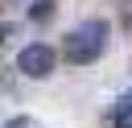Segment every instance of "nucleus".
<instances>
[{"label":"nucleus","mask_w":132,"mask_h":128,"mask_svg":"<svg viewBox=\"0 0 132 128\" xmlns=\"http://www.w3.org/2000/svg\"><path fill=\"white\" fill-rule=\"evenodd\" d=\"M107 33H111V29H107V21H99V17L74 25V29L66 33V62H70V66L95 62V58L107 50Z\"/></svg>","instance_id":"obj_1"},{"label":"nucleus","mask_w":132,"mask_h":128,"mask_svg":"<svg viewBox=\"0 0 132 128\" xmlns=\"http://www.w3.org/2000/svg\"><path fill=\"white\" fill-rule=\"evenodd\" d=\"M54 66H58V58H54V50L45 41H33V45H25L16 54V70L29 74V78H45V74H54Z\"/></svg>","instance_id":"obj_2"},{"label":"nucleus","mask_w":132,"mask_h":128,"mask_svg":"<svg viewBox=\"0 0 132 128\" xmlns=\"http://www.w3.org/2000/svg\"><path fill=\"white\" fill-rule=\"evenodd\" d=\"M116 128H132V87L120 95V103H116Z\"/></svg>","instance_id":"obj_3"},{"label":"nucleus","mask_w":132,"mask_h":128,"mask_svg":"<svg viewBox=\"0 0 132 128\" xmlns=\"http://www.w3.org/2000/svg\"><path fill=\"white\" fill-rule=\"evenodd\" d=\"M4 128H37V124H33V120H29V116H16V120H8V124H4Z\"/></svg>","instance_id":"obj_5"},{"label":"nucleus","mask_w":132,"mask_h":128,"mask_svg":"<svg viewBox=\"0 0 132 128\" xmlns=\"http://www.w3.org/2000/svg\"><path fill=\"white\" fill-rule=\"evenodd\" d=\"M50 12H54V4H50V0H37V8H33V21H45Z\"/></svg>","instance_id":"obj_4"}]
</instances>
